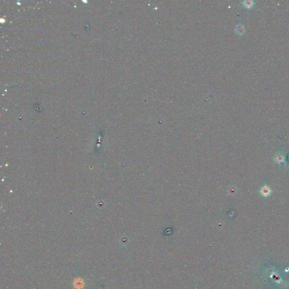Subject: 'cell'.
I'll use <instances>...</instances> for the list:
<instances>
[{
    "instance_id": "6da1fadb",
    "label": "cell",
    "mask_w": 289,
    "mask_h": 289,
    "mask_svg": "<svg viewBox=\"0 0 289 289\" xmlns=\"http://www.w3.org/2000/svg\"><path fill=\"white\" fill-rule=\"evenodd\" d=\"M236 32L237 34L239 35H243L244 33V27L243 25L239 24L237 26L236 28Z\"/></svg>"
},
{
    "instance_id": "7a4b0ae2",
    "label": "cell",
    "mask_w": 289,
    "mask_h": 289,
    "mask_svg": "<svg viewBox=\"0 0 289 289\" xmlns=\"http://www.w3.org/2000/svg\"><path fill=\"white\" fill-rule=\"evenodd\" d=\"M243 5L245 7L249 9V8L252 7L253 5V2L252 1H245L243 2Z\"/></svg>"
},
{
    "instance_id": "3957f363",
    "label": "cell",
    "mask_w": 289,
    "mask_h": 289,
    "mask_svg": "<svg viewBox=\"0 0 289 289\" xmlns=\"http://www.w3.org/2000/svg\"><path fill=\"white\" fill-rule=\"evenodd\" d=\"M270 193H271V191H270L268 187H264L263 189L262 190V194L263 195H265V196H267L269 195Z\"/></svg>"
}]
</instances>
